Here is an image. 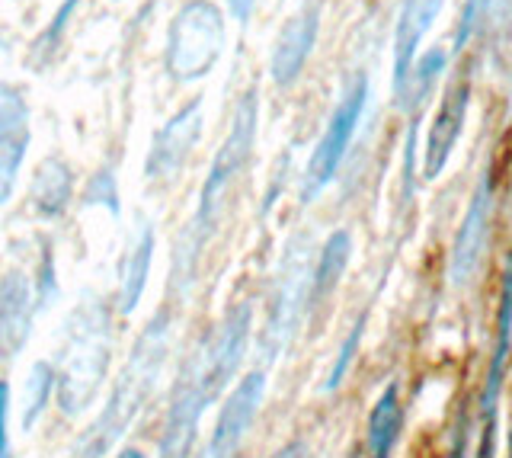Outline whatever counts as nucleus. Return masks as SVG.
I'll return each instance as SVG.
<instances>
[{
	"label": "nucleus",
	"instance_id": "nucleus-1",
	"mask_svg": "<svg viewBox=\"0 0 512 458\" xmlns=\"http://www.w3.org/2000/svg\"><path fill=\"white\" fill-rule=\"evenodd\" d=\"M167 353H170V318H167V311H160L157 318L141 330L132 359H128L116 388H112L109 404L103 407V414L87 426L84 436L74 442L71 458H106V452L116 446V439L128 430V423L135 420L141 404L148 401V394L154 391V382L160 369H164Z\"/></svg>",
	"mask_w": 512,
	"mask_h": 458
},
{
	"label": "nucleus",
	"instance_id": "nucleus-2",
	"mask_svg": "<svg viewBox=\"0 0 512 458\" xmlns=\"http://www.w3.org/2000/svg\"><path fill=\"white\" fill-rule=\"evenodd\" d=\"M112 350L109 318L100 305H80L68 321V337L58 362V407L64 417H80L103 388Z\"/></svg>",
	"mask_w": 512,
	"mask_h": 458
},
{
	"label": "nucleus",
	"instance_id": "nucleus-3",
	"mask_svg": "<svg viewBox=\"0 0 512 458\" xmlns=\"http://www.w3.org/2000/svg\"><path fill=\"white\" fill-rule=\"evenodd\" d=\"M311 270H314V260H311L308 238H292V244L285 247V257L279 263L276 282H272L269 314L260 334V356L266 366L288 350V343L295 340L304 314H308Z\"/></svg>",
	"mask_w": 512,
	"mask_h": 458
},
{
	"label": "nucleus",
	"instance_id": "nucleus-4",
	"mask_svg": "<svg viewBox=\"0 0 512 458\" xmlns=\"http://www.w3.org/2000/svg\"><path fill=\"white\" fill-rule=\"evenodd\" d=\"M253 141H256V93L250 90L247 97L237 103L231 132L224 138V145L218 148L212 170H208V177H205L202 196H199V212H196L192 234H189V241L196 247H202L208 234L215 231L218 215L224 209V199L231 196V186L237 183V177L244 173V167L250 161Z\"/></svg>",
	"mask_w": 512,
	"mask_h": 458
},
{
	"label": "nucleus",
	"instance_id": "nucleus-5",
	"mask_svg": "<svg viewBox=\"0 0 512 458\" xmlns=\"http://www.w3.org/2000/svg\"><path fill=\"white\" fill-rule=\"evenodd\" d=\"M365 103H368V77L362 71H356V74L346 77L340 103H336L327 129L317 141V148L308 161V170H304V186H301L304 202H311L317 193H324V189L333 183L336 170L343 167L349 145H352V138H356V129L362 122Z\"/></svg>",
	"mask_w": 512,
	"mask_h": 458
},
{
	"label": "nucleus",
	"instance_id": "nucleus-6",
	"mask_svg": "<svg viewBox=\"0 0 512 458\" xmlns=\"http://www.w3.org/2000/svg\"><path fill=\"white\" fill-rule=\"evenodd\" d=\"M212 388H208V362H205V340L186 356L180 375L173 382L164 436H160L157 455L160 458H189L192 442L199 433V420L205 407L212 404Z\"/></svg>",
	"mask_w": 512,
	"mask_h": 458
},
{
	"label": "nucleus",
	"instance_id": "nucleus-7",
	"mask_svg": "<svg viewBox=\"0 0 512 458\" xmlns=\"http://www.w3.org/2000/svg\"><path fill=\"white\" fill-rule=\"evenodd\" d=\"M221 42H224V26L218 7L208 4V0L186 4L180 10V17L173 20V33H170L167 65L173 77H180V81L202 77L218 61Z\"/></svg>",
	"mask_w": 512,
	"mask_h": 458
},
{
	"label": "nucleus",
	"instance_id": "nucleus-8",
	"mask_svg": "<svg viewBox=\"0 0 512 458\" xmlns=\"http://www.w3.org/2000/svg\"><path fill=\"white\" fill-rule=\"evenodd\" d=\"M490 212H493V173H480V180L471 193L468 209L458 225L452 257H448V279L455 289H464L477 276L480 260L490 244Z\"/></svg>",
	"mask_w": 512,
	"mask_h": 458
},
{
	"label": "nucleus",
	"instance_id": "nucleus-9",
	"mask_svg": "<svg viewBox=\"0 0 512 458\" xmlns=\"http://www.w3.org/2000/svg\"><path fill=\"white\" fill-rule=\"evenodd\" d=\"M253 337V305L237 302L228 308L221 324L205 337V362H208V388L212 398H221V391L228 388L240 366L247 359V346Z\"/></svg>",
	"mask_w": 512,
	"mask_h": 458
},
{
	"label": "nucleus",
	"instance_id": "nucleus-10",
	"mask_svg": "<svg viewBox=\"0 0 512 458\" xmlns=\"http://www.w3.org/2000/svg\"><path fill=\"white\" fill-rule=\"evenodd\" d=\"M263 398H266V372L253 369L224 398L212 439H208V458H234L240 452L256 414L263 407Z\"/></svg>",
	"mask_w": 512,
	"mask_h": 458
},
{
	"label": "nucleus",
	"instance_id": "nucleus-11",
	"mask_svg": "<svg viewBox=\"0 0 512 458\" xmlns=\"http://www.w3.org/2000/svg\"><path fill=\"white\" fill-rule=\"evenodd\" d=\"M512 362V263L503 270L500 298H496V324H493V350L484 372V382L477 391V417L480 423L500 420L503 385Z\"/></svg>",
	"mask_w": 512,
	"mask_h": 458
},
{
	"label": "nucleus",
	"instance_id": "nucleus-12",
	"mask_svg": "<svg viewBox=\"0 0 512 458\" xmlns=\"http://www.w3.org/2000/svg\"><path fill=\"white\" fill-rule=\"evenodd\" d=\"M468 106H471V84L468 81L452 84L445 90L436 116H432L426 145H423L420 177L426 183L436 180L439 173L445 170V164L452 161V154H455L458 141H461V132H464V119H468Z\"/></svg>",
	"mask_w": 512,
	"mask_h": 458
},
{
	"label": "nucleus",
	"instance_id": "nucleus-13",
	"mask_svg": "<svg viewBox=\"0 0 512 458\" xmlns=\"http://www.w3.org/2000/svg\"><path fill=\"white\" fill-rule=\"evenodd\" d=\"M202 135V103H189L183 113H176L164 132L157 135L154 151L148 157V177L154 180H170L176 170L186 164V157L196 148V141Z\"/></svg>",
	"mask_w": 512,
	"mask_h": 458
},
{
	"label": "nucleus",
	"instance_id": "nucleus-14",
	"mask_svg": "<svg viewBox=\"0 0 512 458\" xmlns=\"http://www.w3.org/2000/svg\"><path fill=\"white\" fill-rule=\"evenodd\" d=\"M317 26H320L317 7L301 10L285 23L282 36L276 42V52H272V81L279 87H288L298 81L304 61L311 58V49L317 42Z\"/></svg>",
	"mask_w": 512,
	"mask_h": 458
},
{
	"label": "nucleus",
	"instance_id": "nucleus-15",
	"mask_svg": "<svg viewBox=\"0 0 512 458\" xmlns=\"http://www.w3.org/2000/svg\"><path fill=\"white\" fill-rule=\"evenodd\" d=\"M445 7V0H404L394 29V90L407 81V74L416 61V49H420V39L429 33V26L436 23L439 10Z\"/></svg>",
	"mask_w": 512,
	"mask_h": 458
},
{
	"label": "nucleus",
	"instance_id": "nucleus-16",
	"mask_svg": "<svg viewBox=\"0 0 512 458\" xmlns=\"http://www.w3.org/2000/svg\"><path fill=\"white\" fill-rule=\"evenodd\" d=\"M32 330V292L20 273L0 282V359H13L23 350Z\"/></svg>",
	"mask_w": 512,
	"mask_h": 458
},
{
	"label": "nucleus",
	"instance_id": "nucleus-17",
	"mask_svg": "<svg viewBox=\"0 0 512 458\" xmlns=\"http://www.w3.org/2000/svg\"><path fill=\"white\" fill-rule=\"evenodd\" d=\"M404 433V398L400 385L391 382L375 398L365 420V458H394V449Z\"/></svg>",
	"mask_w": 512,
	"mask_h": 458
},
{
	"label": "nucleus",
	"instance_id": "nucleus-18",
	"mask_svg": "<svg viewBox=\"0 0 512 458\" xmlns=\"http://www.w3.org/2000/svg\"><path fill=\"white\" fill-rule=\"evenodd\" d=\"M349 260H352V234L346 228H336L324 241V247L317 250V260H314V270H311L308 314H317L333 298V292L340 289Z\"/></svg>",
	"mask_w": 512,
	"mask_h": 458
},
{
	"label": "nucleus",
	"instance_id": "nucleus-19",
	"mask_svg": "<svg viewBox=\"0 0 512 458\" xmlns=\"http://www.w3.org/2000/svg\"><path fill=\"white\" fill-rule=\"evenodd\" d=\"M151 254H154V231L144 225L132 247H128L125 263H122V282H119V311L132 314L141 305L144 286H148V273H151Z\"/></svg>",
	"mask_w": 512,
	"mask_h": 458
},
{
	"label": "nucleus",
	"instance_id": "nucleus-20",
	"mask_svg": "<svg viewBox=\"0 0 512 458\" xmlns=\"http://www.w3.org/2000/svg\"><path fill=\"white\" fill-rule=\"evenodd\" d=\"M445 65H448L445 49H432V52H426L423 58H416V61H413V68H410V74H407V81L394 90V106L400 109V113L420 116V109H423V103L429 100V93H432V87H436V81L442 77Z\"/></svg>",
	"mask_w": 512,
	"mask_h": 458
},
{
	"label": "nucleus",
	"instance_id": "nucleus-21",
	"mask_svg": "<svg viewBox=\"0 0 512 458\" xmlns=\"http://www.w3.org/2000/svg\"><path fill=\"white\" fill-rule=\"evenodd\" d=\"M71 196V173L61 161H45L39 167L36 186H32V202L42 215H58Z\"/></svg>",
	"mask_w": 512,
	"mask_h": 458
},
{
	"label": "nucleus",
	"instance_id": "nucleus-22",
	"mask_svg": "<svg viewBox=\"0 0 512 458\" xmlns=\"http://www.w3.org/2000/svg\"><path fill=\"white\" fill-rule=\"evenodd\" d=\"M55 385H58V372L52 362H36L26 378V388H23V417H20L23 433H29L32 426L39 423V417L48 407V398L55 394Z\"/></svg>",
	"mask_w": 512,
	"mask_h": 458
},
{
	"label": "nucleus",
	"instance_id": "nucleus-23",
	"mask_svg": "<svg viewBox=\"0 0 512 458\" xmlns=\"http://www.w3.org/2000/svg\"><path fill=\"white\" fill-rule=\"evenodd\" d=\"M365 324H368V311H362L359 318H356V324L349 327V334L343 337L340 350H336V356H333V362H330V372H327V378H324V391H327V394H336V391H340V388L346 385V378H349L352 366H356L359 346H362V340H365Z\"/></svg>",
	"mask_w": 512,
	"mask_h": 458
},
{
	"label": "nucleus",
	"instance_id": "nucleus-24",
	"mask_svg": "<svg viewBox=\"0 0 512 458\" xmlns=\"http://www.w3.org/2000/svg\"><path fill=\"white\" fill-rule=\"evenodd\" d=\"M480 23H484V0H468L461 10V20L455 29V42H452V52H461L477 33H480Z\"/></svg>",
	"mask_w": 512,
	"mask_h": 458
},
{
	"label": "nucleus",
	"instance_id": "nucleus-25",
	"mask_svg": "<svg viewBox=\"0 0 512 458\" xmlns=\"http://www.w3.org/2000/svg\"><path fill=\"white\" fill-rule=\"evenodd\" d=\"M512 23V0H484V23L480 33H500Z\"/></svg>",
	"mask_w": 512,
	"mask_h": 458
},
{
	"label": "nucleus",
	"instance_id": "nucleus-26",
	"mask_svg": "<svg viewBox=\"0 0 512 458\" xmlns=\"http://www.w3.org/2000/svg\"><path fill=\"white\" fill-rule=\"evenodd\" d=\"M496 452H500V420L480 423V433H477V452H474V458H496Z\"/></svg>",
	"mask_w": 512,
	"mask_h": 458
},
{
	"label": "nucleus",
	"instance_id": "nucleus-27",
	"mask_svg": "<svg viewBox=\"0 0 512 458\" xmlns=\"http://www.w3.org/2000/svg\"><path fill=\"white\" fill-rule=\"evenodd\" d=\"M0 458H13L10 449V388L0 382Z\"/></svg>",
	"mask_w": 512,
	"mask_h": 458
},
{
	"label": "nucleus",
	"instance_id": "nucleus-28",
	"mask_svg": "<svg viewBox=\"0 0 512 458\" xmlns=\"http://www.w3.org/2000/svg\"><path fill=\"white\" fill-rule=\"evenodd\" d=\"M468 436H471V430H468V410H461L452 446H448L445 452H439V455H432V458H468Z\"/></svg>",
	"mask_w": 512,
	"mask_h": 458
},
{
	"label": "nucleus",
	"instance_id": "nucleus-29",
	"mask_svg": "<svg viewBox=\"0 0 512 458\" xmlns=\"http://www.w3.org/2000/svg\"><path fill=\"white\" fill-rule=\"evenodd\" d=\"M272 458H314L311 449H308V442L304 439H292V442H285L282 449H276V455Z\"/></svg>",
	"mask_w": 512,
	"mask_h": 458
},
{
	"label": "nucleus",
	"instance_id": "nucleus-30",
	"mask_svg": "<svg viewBox=\"0 0 512 458\" xmlns=\"http://www.w3.org/2000/svg\"><path fill=\"white\" fill-rule=\"evenodd\" d=\"M253 4L256 0H228V7H231V13L240 20V23H247L250 20V13H253Z\"/></svg>",
	"mask_w": 512,
	"mask_h": 458
},
{
	"label": "nucleus",
	"instance_id": "nucleus-31",
	"mask_svg": "<svg viewBox=\"0 0 512 458\" xmlns=\"http://www.w3.org/2000/svg\"><path fill=\"white\" fill-rule=\"evenodd\" d=\"M116 458H144V452H138V449H122Z\"/></svg>",
	"mask_w": 512,
	"mask_h": 458
},
{
	"label": "nucleus",
	"instance_id": "nucleus-32",
	"mask_svg": "<svg viewBox=\"0 0 512 458\" xmlns=\"http://www.w3.org/2000/svg\"><path fill=\"white\" fill-rule=\"evenodd\" d=\"M506 458H512V423H509V436H506Z\"/></svg>",
	"mask_w": 512,
	"mask_h": 458
}]
</instances>
